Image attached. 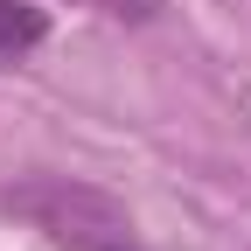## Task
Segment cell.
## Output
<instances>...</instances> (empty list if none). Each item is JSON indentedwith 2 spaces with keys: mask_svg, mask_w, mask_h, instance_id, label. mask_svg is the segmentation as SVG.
Listing matches in <instances>:
<instances>
[{
  "mask_svg": "<svg viewBox=\"0 0 251 251\" xmlns=\"http://www.w3.org/2000/svg\"><path fill=\"white\" fill-rule=\"evenodd\" d=\"M0 209L35 224L56 251H147L133 216H126V202L91 188V181H77V175H28L14 188H0Z\"/></svg>",
  "mask_w": 251,
  "mask_h": 251,
  "instance_id": "obj_1",
  "label": "cell"
},
{
  "mask_svg": "<svg viewBox=\"0 0 251 251\" xmlns=\"http://www.w3.org/2000/svg\"><path fill=\"white\" fill-rule=\"evenodd\" d=\"M49 42V14L42 7H28V0H0V56H28V49H42Z\"/></svg>",
  "mask_w": 251,
  "mask_h": 251,
  "instance_id": "obj_2",
  "label": "cell"
},
{
  "mask_svg": "<svg viewBox=\"0 0 251 251\" xmlns=\"http://www.w3.org/2000/svg\"><path fill=\"white\" fill-rule=\"evenodd\" d=\"M98 14H112V21H153L161 14V0H91Z\"/></svg>",
  "mask_w": 251,
  "mask_h": 251,
  "instance_id": "obj_3",
  "label": "cell"
}]
</instances>
